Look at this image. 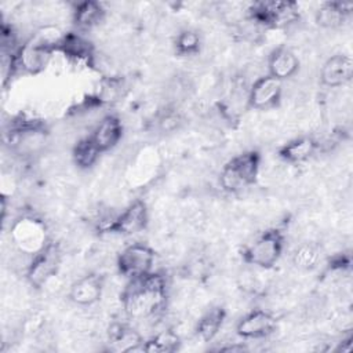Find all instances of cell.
I'll return each instance as SVG.
<instances>
[{
	"instance_id": "obj_20",
	"label": "cell",
	"mask_w": 353,
	"mask_h": 353,
	"mask_svg": "<svg viewBox=\"0 0 353 353\" xmlns=\"http://www.w3.org/2000/svg\"><path fill=\"white\" fill-rule=\"evenodd\" d=\"M105 8L99 1H80L73 8V22L80 29H91L103 19Z\"/></svg>"
},
{
	"instance_id": "obj_16",
	"label": "cell",
	"mask_w": 353,
	"mask_h": 353,
	"mask_svg": "<svg viewBox=\"0 0 353 353\" xmlns=\"http://www.w3.org/2000/svg\"><path fill=\"white\" fill-rule=\"evenodd\" d=\"M319 149V142L312 137H299L288 141L279 149L281 160L290 164H299L309 160Z\"/></svg>"
},
{
	"instance_id": "obj_15",
	"label": "cell",
	"mask_w": 353,
	"mask_h": 353,
	"mask_svg": "<svg viewBox=\"0 0 353 353\" xmlns=\"http://www.w3.org/2000/svg\"><path fill=\"white\" fill-rule=\"evenodd\" d=\"M268 66L269 74L283 81L285 79L292 77L298 72L299 59L291 48L280 46L270 52Z\"/></svg>"
},
{
	"instance_id": "obj_2",
	"label": "cell",
	"mask_w": 353,
	"mask_h": 353,
	"mask_svg": "<svg viewBox=\"0 0 353 353\" xmlns=\"http://www.w3.org/2000/svg\"><path fill=\"white\" fill-rule=\"evenodd\" d=\"M63 33L57 28H43L36 32L29 40H26L18 50L17 69H22L26 73L37 74L43 72L55 51Z\"/></svg>"
},
{
	"instance_id": "obj_17",
	"label": "cell",
	"mask_w": 353,
	"mask_h": 353,
	"mask_svg": "<svg viewBox=\"0 0 353 353\" xmlns=\"http://www.w3.org/2000/svg\"><path fill=\"white\" fill-rule=\"evenodd\" d=\"M353 11L352 3L342 1H325L316 11L317 25L328 29L339 28L345 23Z\"/></svg>"
},
{
	"instance_id": "obj_4",
	"label": "cell",
	"mask_w": 353,
	"mask_h": 353,
	"mask_svg": "<svg viewBox=\"0 0 353 353\" xmlns=\"http://www.w3.org/2000/svg\"><path fill=\"white\" fill-rule=\"evenodd\" d=\"M284 250V234L279 229H268L258 234L251 243H248L243 251L244 262L262 268L270 269L280 259Z\"/></svg>"
},
{
	"instance_id": "obj_8",
	"label": "cell",
	"mask_w": 353,
	"mask_h": 353,
	"mask_svg": "<svg viewBox=\"0 0 353 353\" xmlns=\"http://www.w3.org/2000/svg\"><path fill=\"white\" fill-rule=\"evenodd\" d=\"M156 254L146 244H131L125 247L117 256V269L119 272L128 277H138L152 272Z\"/></svg>"
},
{
	"instance_id": "obj_14",
	"label": "cell",
	"mask_w": 353,
	"mask_h": 353,
	"mask_svg": "<svg viewBox=\"0 0 353 353\" xmlns=\"http://www.w3.org/2000/svg\"><path fill=\"white\" fill-rule=\"evenodd\" d=\"M103 291V277L98 273H90L80 277L70 285L69 298L80 306H90L98 302Z\"/></svg>"
},
{
	"instance_id": "obj_5",
	"label": "cell",
	"mask_w": 353,
	"mask_h": 353,
	"mask_svg": "<svg viewBox=\"0 0 353 353\" xmlns=\"http://www.w3.org/2000/svg\"><path fill=\"white\" fill-rule=\"evenodd\" d=\"M248 19L256 25L280 29L295 23L299 17V6L295 1H255L247 8Z\"/></svg>"
},
{
	"instance_id": "obj_13",
	"label": "cell",
	"mask_w": 353,
	"mask_h": 353,
	"mask_svg": "<svg viewBox=\"0 0 353 353\" xmlns=\"http://www.w3.org/2000/svg\"><path fill=\"white\" fill-rule=\"evenodd\" d=\"M95 148L103 153L113 149L123 137V124L114 114H106L88 135Z\"/></svg>"
},
{
	"instance_id": "obj_7",
	"label": "cell",
	"mask_w": 353,
	"mask_h": 353,
	"mask_svg": "<svg viewBox=\"0 0 353 353\" xmlns=\"http://www.w3.org/2000/svg\"><path fill=\"white\" fill-rule=\"evenodd\" d=\"M61 248L55 241H48V244L32 256L30 263L26 269V279L30 285L40 288L52 276L57 274L61 265Z\"/></svg>"
},
{
	"instance_id": "obj_25",
	"label": "cell",
	"mask_w": 353,
	"mask_h": 353,
	"mask_svg": "<svg viewBox=\"0 0 353 353\" xmlns=\"http://www.w3.org/2000/svg\"><path fill=\"white\" fill-rule=\"evenodd\" d=\"M320 261V250L313 244H302L292 255V262L302 270H309L317 266Z\"/></svg>"
},
{
	"instance_id": "obj_12",
	"label": "cell",
	"mask_w": 353,
	"mask_h": 353,
	"mask_svg": "<svg viewBox=\"0 0 353 353\" xmlns=\"http://www.w3.org/2000/svg\"><path fill=\"white\" fill-rule=\"evenodd\" d=\"M353 61L347 54H335L321 66L320 80L325 87H341L352 80Z\"/></svg>"
},
{
	"instance_id": "obj_6",
	"label": "cell",
	"mask_w": 353,
	"mask_h": 353,
	"mask_svg": "<svg viewBox=\"0 0 353 353\" xmlns=\"http://www.w3.org/2000/svg\"><path fill=\"white\" fill-rule=\"evenodd\" d=\"M11 237L19 251L36 255L50 241L46 225L34 216H22L12 223Z\"/></svg>"
},
{
	"instance_id": "obj_23",
	"label": "cell",
	"mask_w": 353,
	"mask_h": 353,
	"mask_svg": "<svg viewBox=\"0 0 353 353\" xmlns=\"http://www.w3.org/2000/svg\"><path fill=\"white\" fill-rule=\"evenodd\" d=\"M99 154H101V152L95 148V145L92 143L90 137L80 139L72 150V157H73L74 164L83 170L92 167L97 163Z\"/></svg>"
},
{
	"instance_id": "obj_10",
	"label": "cell",
	"mask_w": 353,
	"mask_h": 353,
	"mask_svg": "<svg viewBox=\"0 0 353 353\" xmlns=\"http://www.w3.org/2000/svg\"><path fill=\"white\" fill-rule=\"evenodd\" d=\"M276 317L262 309H255L243 316L236 324V332L243 339L266 338L276 331Z\"/></svg>"
},
{
	"instance_id": "obj_1",
	"label": "cell",
	"mask_w": 353,
	"mask_h": 353,
	"mask_svg": "<svg viewBox=\"0 0 353 353\" xmlns=\"http://www.w3.org/2000/svg\"><path fill=\"white\" fill-rule=\"evenodd\" d=\"M121 305L134 319H149L159 314L167 302V283L163 274L150 272L130 279L123 290Z\"/></svg>"
},
{
	"instance_id": "obj_18",
	"label": "cell",
	"mask_w": 353,
	"mask_h": 353,
	"mask_svg": "<svg viewBox=\"0 0 353 353\" xmlns=\"http://www.w3.org/2000/svg\"><path fill=\"white\" fill-rule=\"evenodd\" d=\"M108 341L116 352H131L142 346V338L132 327L127 324H112L108 331Z\"/></svg>"
},
{
	"instance_id": "obj_21",
	"label": "cell",
	"mask_w": 353,
	"mask_h": 353,
	"mask_svg": "<svg viewBox=\"0 0 353 353\" xmlns=\"http://www.w3.org/2000/svg\"><path fill=\"white\" fill-rule=\"evenodd\" d=\"M226 317V312L221 306L208 309L197 321L196 335L203 342H211L219 332Z\"/></svg>"
},
{
	"instance_id": "obj_3",
	"label": "cell",
	"mask_w": 353,
	"mask_h": 353,
	"mask_svg": "<svg viewBox=\"0 0 353 353\" xmlns=\"http://www.w3.org/2000/svg\"><path fill=\"white\" fill-rule=\"evenodd\" d=\"M261 167V153L245 150L232 157L221 171L219 182L228 193H237L255 183Z\"/></svg>"
},
{
	"instance_id": "obj_9",
	"label": "cell",
	"mask_w": 353,
	"mask_h": 353,
	"mask_svg": "<svg viewBox=\"0 0 353 353\" xmlns=\"http://www.w3.org/2000/svg\"><path fill=\"white\" fill-rule=\"evenodd\" d=\"M148 221L149 214L146 204L141 200H137L131 203L121 214L113 216L102 232L130 236L143 230L148 225Z\"/></svg>"
},
{
	"instance_id": "obj_22",
	"label": "cell",
	"mask_w": 353,
	"mask_h": 353,
	"mask_svg": "<svg viewBox=\"0 0 353 353\" xmlns=\"http://www.w3.org/2000/svg\"><path fill=\"white\" fill-rule=\"evenodd\" d=\"M181 346L179 336L172 331H163L142 343L141 349L148 353H172Z\"/></svg>"
},
{
	"instance_id": "obj_11",
	"label": "cell",
	"mask_w": 353,
	"mask_h": 353,
	"mask_svg": "<svg viewBox=\"0 0 353 353\" xmlns=\"http://www.w3.org/2000/svg\"><path fill=\"white\" fill-rule=\"evenodd\" d=\"M280 98L281 81L270 74L256 79L248 91V105L258 110L274 108Z\"/></svg>"
},
{
	"instance_id": "obj_19",
	"label": "cell",
	"mask_w": 353,
	"mask_h": 353,
	"mask_svg": "<svg viewBox=\"0 0 353 353\" xmlns=\"http://www.w3.org/2000/svg\"><path fill=\"white\" fill-rule=\"evenodd\" d=\"M58 51L65 54V57L79 62H87L92 57L91 43L74 32L63 33L58 44Z\"/></svg>"
},
{
	"instance_id": "obj_24",
	"label": "cell",
	"mask_w": 353,
	"mask_h": 353,
	"mask_svg": "<svg viewBox=\"0 0 353 353\" xmlns=\"http://www.w3.org/2000/svg\"><path fill=\"white\" fill-rule=\"evenodd\" d=\"M201 47L200 34L193 29H185L178 33L174 48L178 57H192L199 54Z\"/></svg>"
}]
</instances>
